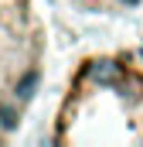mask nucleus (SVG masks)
I'll return each mask as SVG.
<instances>
[{"mask_svg": "<svg viewBox=\"0 0 143 147\" xmlns=\"http://www.w3.org/2000/svg\"><path fill=\"white\" fill-rule=\"evenodd\" d=\"M55 144L143 140V72L123 55H89L72 69L51 116Z\"/></svg>", "mask_w": 143, "mask_h": 147, "instance_id": "f257e3e1", "label": "nucleus"}, {"mask_svg": "<svg viewBox=\"0 0 143 147\" xmlns=\"http://www.w3.org/2000/svg\"><path fill=\"white\" fill-rule=\"evenodd\" d=\"M48 62V24L37 0H0V144L31 113Z\"/></svg>", "mask_w": 143, "mask_h": 147, "instance_id": "f03ea898", "label": "nucleus"}, {"mask_svg": "<svg viewBox=\"0 0 143 147\" xmlns=\"http://www.w3.org/2000/svg\"><path fill=\"white\" fill-rule=\"evenodd\" d=\"M68 3L78 7L82 14H119V10L136 7L140 0H68Z\"/></svg>", "mask_w": 143, "mask_h": 147, "instance_id": "7ed1b4c3", "label": "nucleus"}]
</instances>
